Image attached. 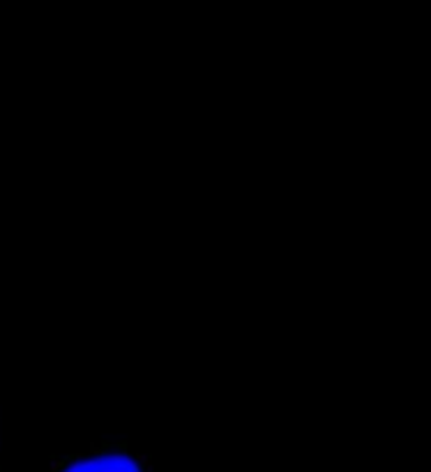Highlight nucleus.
Here are the masks:
<instances>
[{
	"instance_id": "f257e3e1",
	"label": "nucleus",
	"mask_w": 431,
	"mask_h": 472,
	"mask_svg": "<svg viewBox=\"0 0 431 472\" xmlns=\"http://www.w3.org/2000/svg\"><path fill=\"white\" fill-rule=\"evenodd\" d=\"M65 472H141V468L130 456L106 454V456L83 458V461L70 465Z\"/></svg>"
}]
</instances>
